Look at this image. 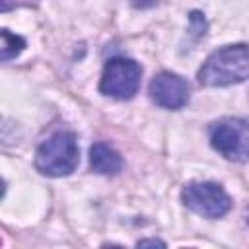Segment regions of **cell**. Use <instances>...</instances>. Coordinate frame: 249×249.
Segmentation results:
<instances>
[{"label":"cell","mask_w":249,"mask_h":249,"mask_svg":"<svg viewBox=\"0 0 249 249\" xmlns=\"http://www.w3.org/2000/svg\"><path fill=\"white\" fill-rule=\"evenodd\" d=\"M198 84L204 88H226L249 78V45H224L208 54L198 68Z\"/></svg>","instance_id":"obj_1"},{"label":"cell","mask_w":249,"mask_h":249,"mask_svg":"<svg viewBox=\"0 0 249 249\" xmlns=\"http://www.w3.org/2000/svg\"><path fill=\"white\" fill-rule=\"evenodd\" d=\"M35 169L47 177H66L80 163V148L72 130H56L35 150Z\"/></svg>","instance_id":"obj_2"},{"label":"cell","mask_w":249,"mask_h":249,"mask_svg":"<svg viewBox=\"0 0 249 249\" xmlns=\"http://www.w3.org/2000/svg\"><path fill=\"white\" fill-rule=\"evenodd\" d=\"M210 146L230 161H249V121L241 117H222L208 126Z\"/></svg>","instance_id":"obj_3"},{"label":"cell","mask_w":249,"mask_h":249,"mask_svg":"<svg viewBox=\"0 0 249 249\" xmlns=\"http://www.w3.org/2000/svg\"><path fill=\"white\" fill-rule=\"evenodd\" d=\"M142 80V66L126 56H113L105 62L99 91L117 101H128L138 93Z\"/></svg>","instance_id":"obj_4"},{"label":"cell","mask_w":249,"mask_h":249,"mask_svg":"<svg viewBox=\"0 0 249 249\" xmlns=\"http://www.w3.org/2000/svg\"><path fill=\"white\" fill-rule=\"evenodd\" d=\"M181 202L191 212L202 218H222L231 208V198L220 183L214 181H189L181 189Z\"/></svg>","instance_id":"obj_5"},{"label":"cell","mask_w":249,"mask_h":249,"mask_svg":"<svg viewBox=\"0 0 249 249\" xmlns=\"http://www.w3.org/2000/svg\"><path fill=\"white\" fill-rule=\"evenodd\" d=\"M148 95L158 107L177 111L187 105L191 89H189V84L185 78H181L175 72L163 70L152 78V82L148 86Z\"/></svg>","instance_id":"obj_6"},{"label":"cell","mask_w":249,"mask_h":249,"mask_svg":"<svg viewBox=\"0 0 249 249\" xmlns=\"http://www.w3.org/2000/svg\"><path fill=\"white\" fill-rule=\"evenodd\" d=\"M89 167L99 175H117L123 169V158L113 146L95 142L89 148Z\"/></svg>","instance_id":"obj_7"},{"label":"cell","mask_w":249,"mask_h":249,"mask_svg":"<svg viewBox=\"0 0 249 249\" xmlns=\"http://www.w3.org/2000/svg\"><path fill=\"white\" fill-rule=\"evenodd\" d=\"M0 37H2V47H0V51H2V54H0L2 62H10L12 58L19 56L21 51L25 49V39L21 35H16V33H10L8 29H2L0 31Z\"/></svg>","instance_id":"obj_8"},{"label":"cell","mask_w":249,"mask_h":249,"mask_svg":"<svg viewBox=\"0 0 249 249\" xmlns=\"http://www.w3.org/2000/svg\"><path fill=\"white\" fill-rule=\"evenodd\" d=\"M206 33V19H204V14L200 12H191L189 16V35L195 37V41H198L200 37H204Z\"/></svg>","instance_id":"obj_9"},{"label":"cell","mask_w":249,"mask_h":249,"mask_svg":"<svg viewBox=\"0 0 249 249\" xmlns=\"http://www.w3.org/2000/svg\"><path fill=\"white\" fill-rule=\"evenodd\" d=\"M39 4V0H0V10L6 14L14 8H35Z\"/></svg>","instance_id":"obj_10"},{"label":"cell","mask_w":249,"mask_h":249,"mask_svg":"<svg viewBox=\"0 0 249 249\" xmlns=\"http://www.w3.org/2000/svg\"><path fill=\"white\" fill-rule=\"evenodd\" d=\"M128 2H130V6L136 8V10H148V8L158 6L161 0H128Z\"/></svg>","instance_id":"obj_11"},{"label":"cell","mask_w":249,"mask_h":249,"mask_svg":"<svg viewBox=\"0 0 249 249\" xmlns=\"http://www.w3.org/2000/svg\"><path fill=\"white\" fill-rule=\"evenodd\" d=\"M136 245L138 247H146V245H160V247H165V243L161 241V239H140V241H136Z\"/></svg>","instance_id":"obj_12"},{"label":"cell","mask_w":249,"mask_h":249,"mask_svg":"<svg viewBox=\"0 0 249 249\" xmlns=\"http://www.w3.org/2000/svg\"><path fill=\"white\" fill-rule=\"evenodd\" d=\"M245 222L249 224V206H247V210H245Z\"/></svg>","instance_id":"obj_13"}]
</instances>
